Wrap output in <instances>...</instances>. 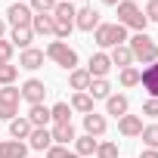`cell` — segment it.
I'll list each match as a JSON object with an SVG mask.
<instances>
[{
    "label": "cell",
    "mask_w": 158,
    "mask_h": 158,
    "mask_svg": "<svg viewBox=\"0 0 158 158\" xmlns=\"http://www.w3.org/2000/svg\"><path fill=\"white\" fill-rule=\"evenodd\" d=\"M127 50L133 53V62H143V65L158 62V44H155L146 31H139V34L127 37Z\"/></svg>",
    "instance_id": "6da1fadb"
},
{
    "label": "cell",
    "mask_w": 158,
    "mask_h": 158,
    "mask_svg": "<svg viewBox=\"0 0 158 158\" xmlns=\"http://www.w3.org/2000/svg\"><path fill=\"white\" fill-rule=\"evenodd\" d=\"M93 40H96V47H102V50L121 47V44H127V28L118 25V22H99V28L93 31Z\"/></svg>",
    "instance_id": "7a4b0ae2"
},
{
    "label": "cell",
    "mask_w": 158,
    "mask_h": 158,
    "mask_svg": "<svg viewBox=\"0 0 158 158\" xmlns=\"http://www.w3.org/2000/svg\"><path fill=\"white\" fill-rule=\"evenodd\" d=\"M44 56L53 59V62H56L59 68H65V71H74V68H77V53H74V47H68L65 40H50L47 50H44Z\"/></svg>",
    "instance_id": "3957f363"
},
{
    "label": "cell",
    "mask_w": 158,
    "mask_h": 158,
    "mask_svg": "<svg viewBox=\"0 0 158 158\" xmlns=\"http://www.w3.org/2000/svg\"><path fill=\"white\" fill-rule=\"evenodd\" d=\"M115 10H118V25H124V28H133L136 34H139V31H146L149 19L143 16V10H139L136 3H130V0H121V3H118Z\"/></svg>",
    "instance_id": "277c9868"
},
{
    "label": "cell",
    "mask_w": 158,
    "mask_h": 158,
    "mask_svg": "<svg viewBox=\"0 0 158 158\" xmlns=\"http://www.w3.org/2000/svg\"><path fill=\"white\" fill-rule=\"evenodd\" d=\"M74 13H77V6H74V3H56V10H53L56 40H65V37L74 31Z\"/></svg>",
    "instance_id": "5b68a950"
},
{
    "label": "cell",
    "mask_w": 158,
    "mask_h": 158,
    "mask_svg": "<svg viewBox=\"0 0 158 158\" xmlns=\"http://www.w3.org/2000/svg\"><path fill=\"white\" fill-rule=\"evenodd\" d=\"M19 90H22V102H28V106H40L44 96H47V84L40 81V77H28Z\"/></svg>",
    "instance_id": "8992f818"
},
{
    "label": "cell",
    "mask_w": 158,
    "mask_h": 158,
    "mask_svg": "<svg viewBox=\"0 0 158 158\" xmlns=\"http://www.w3.org/2000/svg\"><path fill=\"white\" fill-rule=\"evenodd\" d=\"M31 19H34V13H31V6L28 3H10V10H6V22L13 25V28H31Z\"/></svg>",
    "instance_id": "52a82bcc"
},
{
    "label": "cell",
    "mask_w": 158,
    "mask_h": 158,
    "mask_svg": "<svg viewBox=\"0 0 158 158\" xmlns=\"http://www.w3.org/2000/svg\"><path fill=\"white\" fill-rule=\"evenodd\" d=\"M99 13L93 10V6H81L74 13V28H81V31H87V34H93L96 28H99Z\"/></svg>",
    "instance_id": "ba28073f"
},
{
    "label": "cell",
    "mask_w": 158,
    "mask_h": 158,
    "mask_svg": "<svg viewBox=\"0 0 158 158\" xmlns=\"http://www.w3.org/2000/svg\"><path fill=\"white\" fill-rule=\"evenodd\" d=\"M109 71H112V59H109V53H93L90 56V62H87V74L90 77H109Z\"/></svg>",
    "instance_id": "9c48e42d"
},
{
    "label": "cell",
    "mask_w": 158,
    "mask_h": 158,
    "mask_svg": "<svg viewBox=\"0 0 158 158\" xmlns=\"http://www.w3.org/2000/svg\"><path fill=\"white\" fill-rule=\"evenodd\" d=\"M118 133H121L124 139H136V136L143 133V118L127 112L124 118H118Z\"/></svg>",
    "instance_id": "30bf717a"
},
{
    "label": "cell",
    "mask_w": 158,
    "mask_h": 158,
    "mask_svg": "<svg viewBox=\"0 0 158 158\" xmlns=\"http://www.w3.org/2000/svg\"><path fill=\"white\" fill-rule=\"evenodd\" d=\"M106 130H109V121H106V115H96V112L84 115V133H87V136L99 139V136H102Z\"/></svg>",
    "instance_id": "8fae6325"
},
{
    "label": "cell",
    "mask_w": 158,
    "mask_h": 158,
    "mask_svg": "<svg viewBox=\"0 0 158 158\" xmlns=\"http://www.w3.org/2000/svg\"><path fill=\"white\" fill-rule=\"evenodd\" d=\"M139 84H143V90H146L149 96L158 99V62H152V65H146V68L139 71Z\"/></svg>",
    "instance_id": "7c38bea8"
},
{
    "label": "cell",
    "mask_w": 158,
    "mask_h": 158,
    "mask_svg": "<svg viewBox=\"0 0 158 158\" xmlns=\"http://www.w3.org/2000/svg\"><path fill=\"white\" fill-rule=\"evenodd\" d=\"M40 65H44V50H37V47L22 50V56H19V68H25V71H37Z\"/></svg>",
    "instance_id": "4fadbf2b"
},
{
    "label": "cell",
    "mask_w": 158,
    "mask_h": 158,
    "mask_svg": "<svg viewBox=\"0 0 158 158\" xmlns=\"http://www.w3.org/2000/svg\"><path fill=\"white\" fill-rule=\"evenodd\" d=\"M130 112V99L124 96V93H112L109 99H106V115H115V118H124Z\"/></svg>",
    "instance_id": "5bb4252c"
},
{
    "label": "cell",
    "mask_w": 158,
    "mask_h": 158,
    "mask_svg": "<svg viewBox=\"0 0 158 158\" xmlns=\"http://www.w3.org/2000/svg\"><path fill=\"white\" fill-rule=\"evenodd\" d=\"M50 146H53L50 127H34V130H31V136H28V149H34V152H47Z\"/></svg>",
    "instance_id": "9a60e30c"
},
{
    "label": "cell",
    "mask_w": 158,
    "mask_h": 158,
    "mask_svg": "<svg viewBox=\"0 0 158 158\" xmlns=\"http://www.w3.org/2000/svg\"><path fill=\"white\" fill-rule=\"evenodd\" d=\"M28 155V143L22 139H0V158H25Z\"/></svg>",
    "instance_id": "2e32d148"
},
{
    "label": "cell",
    "mask_w": 158,
    "mask_h": 158,
    "mask_svg": "<svg viewBox=\"0 0 158 158\" xmlns=\"http://www.w3.org/2000/svg\"><path fill=\"white\" fill-rule=\"evenodd\" d=\"M31 31H34V37H56V22H53V16H34V19H31Z\"/></svg>",
    "instance_id": "e0dca14e"
},
{
    "label": "cell",
    "mask_w": 158,
    "mask_h": 158,
    "mask_svg": "<svg viewBox=\"0 0 158 158\" xmlns=\"http://www.w3.org/2000/svg\"><path fill=\"white\" fill-rule=\"evenodd\" d=\"M50 136H53V143L56 146H68V143H74V124L68 121V124H53L50 127Z\"/></svg>",
    "instance_id": "ac0fdd59"
},
{
    "label": "cell",
    "mask_w": 158,
    "mask_h": 158,
    "mask_svg": "<svg viewBox=\"0 0 158 158\" xmlns=\"http://www.w3.org/2000/svg\"><path fill=\"white\" fill-rule=\"evenodd\" d=\"M96 146H99V139H93V136L84 133V136H74V149H71V152H74L77 158H93V155H96Z\"/></svg>",
    "instance_id": "d6986e66"
},
{
    "label": "cell",
    "mask_w": 158,
    "mask_h": 158,
    "mask_svg": "<svg viewBox=\"0 0 158 158\" xmlns=\"http://www.w3.org/2000/svg\"><path fill=\"white\" fill-rule=\"evenodd\" d=\"M25 118L31 121V127H50V124H53V115H50V109H47L44 102H40V106H31Z\"/></svg>",
    "instance_id": "ffe728a7"
},
{
    "label": "cell",
    "mask_w": 158,
    "mask_h": 158,
    "mask_svg": "<svg viewBox=\"0 0 158 158\" xmlns=\"http://www.w3.org/2000/svg\"><path fill=\"white\" fill-rule=\"evenodd\" d=\"M90 81H93V77L87 74V68H74V71H68V87H71L74 93H87Z\"/></svg>",
    "instance_id": "44dd1931"
},
{
    "label": "cell",
    "mask_w": 158,
    "mask_h": 158,
    "mask_svg": "<svg viewBox=\"0 0 158 158\" xmlns=\"http://www.w3.org/2000/svg\"><path fill=\"white\" fill-rule=\"evenodd\" d=\"M31 121L25 118V115H19V118H13L10 121V139H28L31 136Z\"/></svg>",
    "instance_id": "7402d4cb"
},
{
    "label": "cell",
    "mask_w": 158,
    "mask_h": 158,
    "mask_svg": "<svg viewBox=\"0 0 158 158\" xmlns=\"http://www.w3.org/2000/svg\"><path fill=\"white\" fill-rule=\"evenodd\" d=\"M87 93H90L93 102H96V99H109V96H112V84H109V77H93L90 87H87Z\"/></svg>",
    "instance_id": "603a6c76"
},
{
    "label": "cell",
    "mask_w": 158,
    "mask_h": 158,
    "mask_svg": "<svg viewBox=\"0 0 158 158\" xmlns=\"http://www.w3.org/2000/svg\"><path fill=\"white\" fill-rule=\"evenodd\" d=\"M109 59H112V65H118V68H130V65H133V53L127 50V44H121V47H112Z\"/></svg>",
    "instance_id": "cb8c5ba5"
},
{
    "label": "cell",
    "mask_w": 158,
    "mask_h": 158,
    "mask_svg": "<svg viewBox=\"0 0 158 158\" xmlns=\"http://www.w3.org/2000/svg\"><path fill=\"white\" fill-rule=\"evenodd\" d=\"M31 40H34V31L31 28H13V34H10V44L19 47V50H28Z\"/></svg>",
    "instance_id": "d4e9b609"
},
{
    "label": "cell",
    "mask_w": 158,
    "mask_h": 158,
    "mask_svg": "<svg viewBox=\"0 0 158 158\" xmlns=\"http://www.w3.org/2000/svg\"><path fill=\"white\" fill-rule=\"evenodd\" d=\"M68 106H71V112H81V115H90V112H93V99H90V93H74Z\"/></svg>",
    "instance_id": "484cf974"
},
{
    "label": "cell",
    "mask_w": 158,
    "mask_h": 158,
    "mask_svg": "<svg viewBox=\"0 0 158 158\" xmlns=\"http://www.w3.org/2000/svg\"><path fill=\"white\" fill-rule=\"evenodd\" d=\"M143 149H158V124H143Z\"/></svg>",
    "instance_id": "4316f807"
},
{
    "label": "cell",
    "mask_w": 158,
    "mask_h": 158,
    "mask_svg": "<svg viewBox=\"0 0 158 158\" xmlns=\"http://www.w3.org/2000/svg\"><path fill=\"white\" fill-rule=\"evenodd\" d=\"M50 115H53V124H68L71 121V106L68 102H56L50 109Z\"/></svg>",
    "instance_id": "83f0119b"
},
{
    "label": "cell",
    "mask_w": 158,
    "mask_h": 158,
    "mask_svg": "<svg viewBox=\"0 0 158 158\" xmlns=\"http://www.w3.org/2000/svg\"><path fill=\"white\" fill-rule=\"evenodd\" d=\"M16 77H19V65H10V62H3V65H0V87L16 84Z\"/></svg>",
    "instance_id": "f1b7e54d"
},
{
    "label": "cell",
    "mask_w": 158,
    "mask_h": 158,
    "mask_svg": "<svg viewBox=\"0 0 158 158\" xmlns=\"http://www.w3.org/2000/svg\"><path fill=\"white\" fill-rule=\"evenodd\" d=\"M28 6H31V13H34V16H53L56 0H28Z\"/></svg>",
    "instance_id": "f546056e"
},
{
    "label": "cell",
    "mask_w": 158,
    "mask_h": 158,
    "mask_svg": "<svg viewBox=\"0 0 158 158\" xmlns=\"http://www.w3.org/2000/svg\"><path fill=\"white\" fill-rule=\"evenodd\" d=\"M118 81H121V87H136L139 84V68H121V74H118Z\"/></svg>",
    "instance_id": "4dcf8cb0"
},
{
    "label": "cell",
    "mask_w": 158,
    "mask_h": 158,
    "mask_svg": "<svg viewBox=\"0 0 158 158\" xmlns=\"http://www.w3.org/2000/svg\"><path fill=\"white\" fill-rule=\"evenodd\" d=\"M0 102H13V106H19V102H22V90H19L16 84L0 87Z\"/></svg>",
    "instance_id": "1f68e13d"
},
{
    "label": "cell",
    "mask_w": 158,
    "mask_h": 158,
    "mask_svg": "<svg viewBox=\"0 0 158 158\" xmlns=\"http://www.w3.org/2000/svg\"><path fill=\"white\" fill-rule=\"evenodd\" d=\"M93 158H118V143H112V139L99 143V146H96V155H93Z\"/></svg>",
    "instance_id": "d6a6232c"
},
{
    "label": "cell",
    "mask_w": 158,
    "mask_h": 158,
    "mask_svg": "<svg viewBox=\"0 0 158 158\" xmlns=\"http://www.w3.org/2000/svg\"><path fill=\"white\" fill-rule=\"evenodd\" d=\"M47 158H77V155H74L68 146H56V143H53V146L47 149Z\"/></svg>",
    "instance_id": "836d02e7"
},
{
    "label": "cell",
    "mask_w": 158,
    "mask_h": 158,
    "mask_svg": "<svg viewBox=\"0 0 158 158\" xmlns=\"http://www.w3.org/2000/svg\"><path fill=\"white\" fill-rule=\"evenodd\" d=\"M13 118H19V106H13V102H0V121H13Z\"/></svg>",
    "instance_id": "e575fe53"
},
{
    "label": "cell",
    "mask_w": 158,
    "mask_h": 158,
    "mask_svg": "<svg viewBox=\"0 0 158 158\" xmlns=\"http://www.w3.org/2000/svg\"><path fill=\"white\" fill-rule=\"evenodd\" d=\"M13 44H10V37H0V62H10L13 59Z\"/></svg>",
    "instance_id": "d590c367"
},
{
    "label": "cell",
    "mask_w": 158,
    "mask_h": 158,
    "mask_svg": "<svg viewBox=\"0 0 158 158\" xmlns=\"http://www.w3.org/2000/svg\"><path fill=\"white\" fill-rule=\"evenodd\" d=\"M143 115H146V118H158V99H155V96H149V99L143 102Z\"/></svg>",
    "instance_id": "8d00e7d4"
},
{
    "label": "cell",
    "mask_w": 158,
    "mask_h": 158,
    "mask_svg": "<svg viewBox=\"0 0 158 158\" xmlns=\"http://www.w3.org/2000/svg\"><path fill=\"white\" fill-rule=\"evenodd\" d=\"M143 16H146L149 22H158V0H149L146 10H143Z\"/></svg>",
    "instance_id": "74e56055"
},
{
    "label": "cell",
    "mask_w": 158,
    "mask_h": 158,
    "mask_svg": "<svg viewBox=\"0 0 158 158\" xmlns=\"http://www.w3.org/2000/svg\"><path fill=\"white\" fill-rule=\"evenodd\" d=\"M139 158H158V149H143Z\"/></svg>",
    "instance_id": "f35d334b"
},
{
    "label": "cell",
    "mask_w": 158,
    "mask_h": 158,
    "mask_svg": "<svg viewBox=\"0 0 158 158\" xmlns=\"http://www.w3.org/2000/svg\"><path fill=\"white\" fill-rule=\"evenodd\" d=\"M0 37H6V19H0Z\"/></svg>",
    "instance_id": "ab89813d"
},
{
    "label": "cell",
    "mask_w": 158,
    "mask_h": 158,
    "mask_svg": "<svg viewBox=\"0 0 158 158\" xmlns=\"http://www.w3.org/2000/svg\"><path fill=\"white\" fill-rule=\"evenodd\" d=\"M102 3H106V6H118V3H121V0H102Z\"/></svg>",
    "instance_id": "60d3db41"
},
{
    "label": "cell",
    "mask_w": 158,
    "mask_h": 158,
    "mask_svg": "<svg viewBox=\"0 0 158 158\" xmlns=\"http://www.w3.org/2000/svg\"><path fill=\"white\" fill-rule=\"evenodd\" d=\"M56 3H71V0H56Z\"/></svg>",
    "instance_id": "b9f144b4"
},
{
    "label": "cell",
    "mask_w": 158,
    "mask_h": 158,
    "mask_svg": "<svg viewBox=\"0 0 158 158\" xmlns=\"http://www.w3.org/2000/svg\"><path fill=\"white\" fill-rule=\"evenodd\" d=\"M16 3H28V0H16Z\"/></svg>",
    "instance_id": "7bdbcfd3"
},
{
    "label": "cell",
    "mask_w": 158,
    "mask_h": 158,
    "mask_svg": "<svg viewBox=\"0 0 158 158\" xmlns=\"http://www.w3.org/2000/svg\"><path fill=\"white\" fill-rule=\"evenodd\" d=\"M130 3H136V0H130Z\"/></svg>",
    "instance_id": "ee69618b"
}]
</instances>
